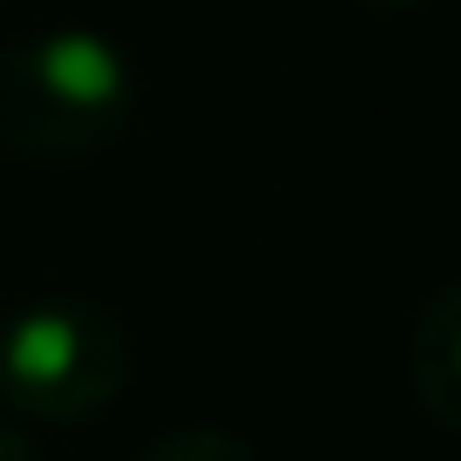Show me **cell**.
<instances>
[{"label": "cell", "instance_id": "cell-1", "mask_svg": "<svg viewBox=\"0 0 461 461\" xmlns=\"http://www.w3.org/2000/svg\"><path fill=\"white\" fill-rule=\"evenodd\" d=\"M136 109V61L102 28H41L0 48V149L28 163L95 157Z\"/></svg>", "mask_w": 461, "mask_h": 461}, {"label": "cell", "instance_id": "cell-2", "mask_svg": "<svg viewBox=\"0 0 461 461\" xmlns=\"http://www.w3.org/2000/svg\"><path fill=\"white\" fill-rule=\"evenodd\" d=\"M122 387V332L88 299H41L0 332V401L28 420H88Z\"/></svg>", "mask_w": 461, "mask_h": 461}, {"label": "cell", "instance_id": "cell-3", "mask_svg": "<svg viewBox=\"0 0 461 461\" xmlns=\"http://www.w3.org/2000/svg\"><path fill=\"white\" fill-rule=\"evenodd\" d=\"M414 401L428 407V420L461 434V278L434 292L414 326Z\"/></svg>", "mask_w": 461, "mask_h": 461}, {"label": "cell", "instance_id": "cell-4", "mask_svg": "<svg viewBox=\"0 0 461 461\" xmlns=\"http://www.w3.org/2000/svg\"><path fill=\"white\" fill-rule=\"evenodd\" d=\"M136 461H258L245 441H230V434H217V428H176V434H163L157 447H143Z\"/></svg>", "mask_w": 461, "mask_h": 461}, {"label": "cell", "instance_id": "cell-5", "mask_svg": "<svg viewBox=\"0 0 461 461\" xmlns=\"http://www.w3.org/2000/svg\"><path fill=\"white\" fill-rule=\"evenodd\" d=\"M0 461H41V455H34V441H28L21 428H7V420H0Z\"/></svg>", "mask_w": 461, "mask_h": 461}, {"label": "cell", "instance_id": "cell-6", "mask_svg": "<svg viewBox=\"0 0 461 461\" xmlns=\"http://www.w3.org/2000/svg\"><path fill=\"white\" fill-rule=\"evenodd\" d=\"M366 7H387V14H401V7H420V0H366Z\"/></svg>", "mask_w": 461, "mask_h": 461}]
</instances>
